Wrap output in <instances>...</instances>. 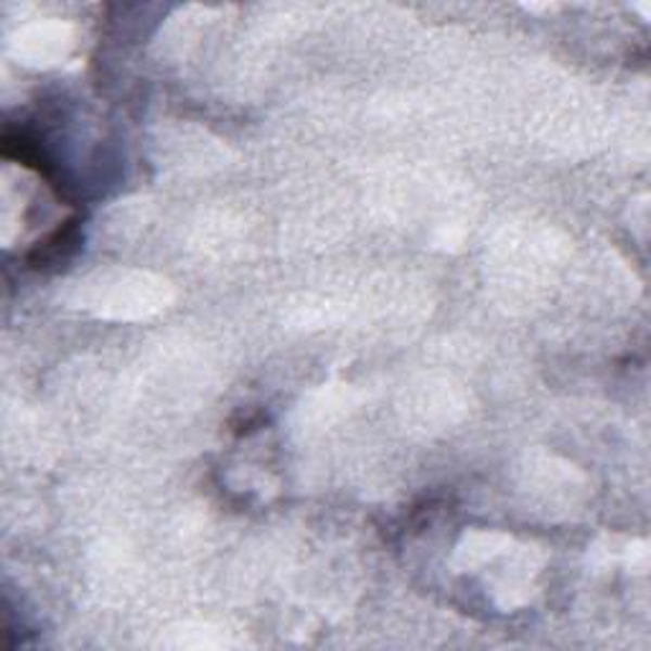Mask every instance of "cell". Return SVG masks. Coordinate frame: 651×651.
I'll use <instances>...</instances> for the list:
<instances>
[{
  "mask_svg": "<svg viewBox=\"0 0 651 651\" xmlns=\"http://www.w3.org/2000/svg\"><path fill=\"white\" fill-rule=\"evenodd\" d=\"M79 244V225L77 219L66 221L59 229H54L47 240L36 244V247L28 253V263L34 268H49V265H59L64 260H69Z\"/></svg>",
  "mask_w": 651,
  "mask_h": 651,
  "instance_id": "cell-1",
  "label": "cell"
}]
</instances>
